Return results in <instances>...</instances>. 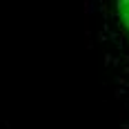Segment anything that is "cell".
Wrapping results in <instances>:
<instances>
[{
    "instance_id": "cell-5",
    "label": "cell",
    "mask_w": 129,
    "mask_h": 129,
    "mask_svg": "<svg viewBox=\"0 0 129 129\" xmlns=\"http://www.w3.org/2000/svg\"><path fill=\"white\" fill-rule=\"evenodd\" d=\"M122 60H125V67H129V53H125V56H122Z\"/></svg>"
},
{
    "instance_id": "cell-6",
    "label": "cell",
    "mask_w": 129,
    "mask_h": 129,
    "mask_svg": "<svg viewBox=\"0 0 129 129\" xmlns=\"http://www.w3.org/2000/svg\"><path fill=\"white\" fill-rule=\"evenodd\" d=\"M125 76H129V67H125Z\"/></svg>"
},
{
    "instance_id": "cell-3",
    "label": "cell",
    "mask_w": 129,
    "mask_h": 129,
    "mask_svg": "<svg viewBox=\"0 0 129 129\" xmlns=\"http://www.w3.org/2000/svg\"><path fill=\"white\" fill-rule=\"evenodd\" d=\"M116 82L120 85V87H122V89H125V82H127V80H125V78H120V76H118V78H116Z\"/></svg>"
},
{
    "instance_id": "cell-4",
    "label": "cell",
    "mask_w": 129,
    "mask_h": 129,
    "mask_svg": "<svg viewBox=\"0 0 129 129\" xmlns=\"http://www.w3.org/2000/svg\"><path fill=\"white\" fill-rule=\"evenodd\" d=\"M96 38L100 40V42H105V40H107V34H103V31H100V34H98V36H96Z\"/></svg>"
},
{
    "instance_id": "cell-2",
    "label": "cell",
    "mask_w": 129,
    "mask_h": 129,
    "mask_svg": "<svg viewBox=\"0 0 129 129\" xmlns=\"http://www.w3.org/2000/svg\"><path fill=\"white\" fill-rule=\"evenodd\" d=\"M111 58H114L111 53H107V56H105V67H109V64H111Z\"/></svg>"
},
{
    "instance_id": "cell-1",
    "label": "cell",
    "mask_w": 129,
    "mask_h": 129,
    "mask_svg": "<svg viewBox=\"0 0 129 129\" xmlns=\"http://www.w3.org/2000/svg\"><path fill=\"white\" fill-rule=\"evenodd\" d=\"M125 93H129V91H127V89H122V87H118V89L114 91V98H122Z\"/></svg>"
}]
</instances>
